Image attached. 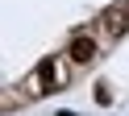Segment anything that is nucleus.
<instances>
[{
    "mask_svg": "<svg viewBox=\"0 0 129 116\" xmlns=\"http://www.w3.org/2000/svg\"><path fill=\"white\" fill-rule=\"evenodd\" d=\"M38 83H42V91H54V58H42V66H38Z\"/></svg>",
    "mask_w": 129,
    "mask_h": 116,
    "instance_id": "obj_3",
    "label": "nucleus"
},
{
    "mask_svg": "<svg viewBox=\"0 0 129 116\" xmlns=\"http://www.w3.org/2000/svg\"><path fill=\"white\" fill-rule=\"evenodd\" d=\"M104 25H108L112 33H125V29H129V0H121V4H112L108 13H104Z\"/></svg>",
    "mask_w": 129,
    "mask_h": 116,
    "instance_id": "obj_2",
    "label": "nucleus"
},
{
    "mask_svg": "<svg viewBox=\"0 0 129 116\" xmlns=\"http://www.w3.org/2000/svg\"><path fill=\"white\" fill-rule=\"evenodd\" d=\"M96 58V37H87V33H79V37H71V62H92Z\"/></svg>",
    "mask_w": 129,
    "mask_h": 116,
    "instance_id": "obj_1",
    "label": "nucleus"
}]
</instances>
